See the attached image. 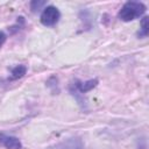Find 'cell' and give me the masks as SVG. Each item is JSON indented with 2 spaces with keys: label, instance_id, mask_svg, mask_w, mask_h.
<instances>
[{
  "label": "cell",
  "instance_id": "obj_6",
  "mask_svg": "<svg viewBox=\"0 0 149 149\" xmlns=\"http://www.w3.org/2000/svg\"><path fill=\"white\" fill-rule=\"evenodd\" d=\"M27 72V68L24 65H16L10 70V76L9 79L10 80H16L19 78H22Z\"/></svg>",
  "mask_w": 149,
  "mask_h": 149
},
{
  "label": "cell",
  "instance_id": "obj_2",
  "mask_svg": "<svg viewBox=\"0 0 149 149\" xmlns=\"http://www.w3.org/2000/svg\"><path fill=\"white\" fill-rule=\"evenodd\" d=\"M59 19H61V12L55 6H47L45 8H43L40 16L41 23L45 27L55 26L59 21Z\"/></svg>",
  "mask_w": 149,
  "mask_h": 149
},
{
  "label": "cell",
  "instance_id": "obj_8",
  "mask_svg": "<svg viewBox=\"0 0 149 149\" xmlns=\"http://www.w3.org/2000/svg\"><path fill=\"white\" fill-rule=\"evenodd\" d=\"M6 38H7L6 34H5L2 30H0V47H2V45H3V43L6 42Z\"/></svg>",
  "mask_w": 149,
  "mask_h": 149
},
{
  "label": "cell",
  "instance_id": "obj_3",
  "mask_svg": "<svg viewBox=\"0 0 149 149\" xmlns=\"http://www.w3.org/2000/svg\"><path fill=\"white\" fill-rule=\"evenodd\" d=\"M45 149H84V143L79 136H73L52 144Z\"/></svg>",
  "mask_w": 149,
  "mask_h": 149
},
{
  "label": "cell",
  "instance_id": "obj_1",
  "mask_svg": "<svg viewBox=\"0 0 149 149\" xmlns=\"http://www.w3.org/2000/svg\"><path fill=\"white\" fill-rule=\"evenodd\" d=\"M144 12H146V6L142 2L128 1L121 7L118 16L121 21L129 22V21H133V20L140 17L141 15H143Z\"/></svg>",
  "mask_w": 149,
  "mask_h": 149
},
{
  "label": "cell",
  "instance_id": "obj_4",
  "mask_svg": "<svg viewBox=\"0 0 149 149\" xmlns=\"http://www.w3.org/2000/svg\"><path fill=\"white\" fill-rule=\"evenodd\" d=\"M0 144H2L7 149H21L22 143L15 136H9L3 133H0Z\"/></svg>",
  "mask_w": 149,
  "mask_h": 149
},
{
  "label": "cell",
  "instance_id": "obj_7",
  "mask_svg": "<svg viewBox=\"0 0 149 149\" xmlns=\"http://www.w3.org/2000/svg\"><path fill=\"white\" fill-rule=\"evenodd\" d=\"M148 33H149V23H148V17L144 16L141 21V28L137 33V36L139 37H147L148 36Z\"/></svg>",
  "mask_w": 149,
  "mask_h": 149
},
{
  "label": "cell",
  "instance_id": "obj_5",
  "mask_svg": "<svg viewBox=\"0 0 149 149\" xmlns=\"http://www.w3.org/2000/svg\"><path fill=\"white\" fill-rule=\"evenodd\" d=\"M97 85H98V79H90L86 81L76 80V83L72 84V86L74 87V91L79 92V93H86V92L91 91L92 88H94Z\"/></svg>",
  "mask_w": 149,
  "mask_h": 149
}]
</instances>
